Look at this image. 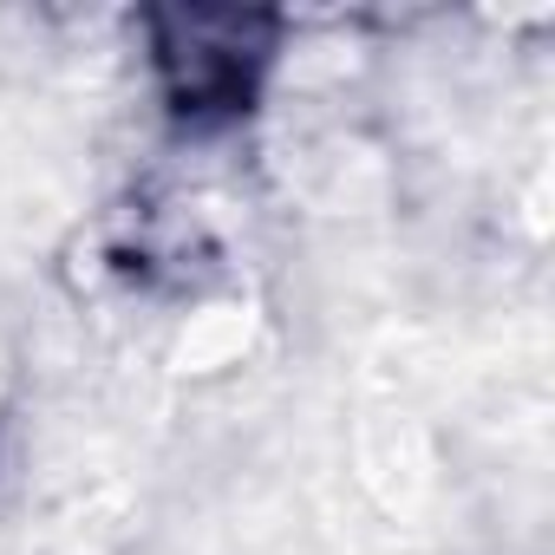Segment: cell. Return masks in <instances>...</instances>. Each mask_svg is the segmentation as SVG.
<instances>
[{"instance_id":"1","label":"cell","mask_w":555,"mask_h":555,"mask_svg":"<svg viewBox=\"0 0 555 555\" xmlns=\"http://www.w3.org/2000/svg\"><path fill=\"white\" fill-rule=\"evenodd\" d=\"M242 347H248V308H216V314H203V321L183 334L177 366H183V373H216V366H229Z\"/></svg>"}]
</instances>
